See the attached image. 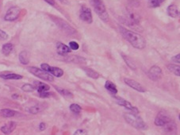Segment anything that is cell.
<instances>
[{"instance_id": "6da1fadb", "label": "cell", "mask_w": 180, "mask_h": 135, "mask_svg": "<svg viewBox=\"0 0 180 135\" xmlns=\"http://www.w3.org/2000/svg\"><path fill=\"white\" fill-rule=\"evenodd\" d=\"M121 34L126 40L131 44L134 48L138 50H143L146 46V41L142 36L137 33L126 30V29L120 27Z\"/></svg>"}, {"instance_id": "7a4b0ae2", "label": "cell", "mask_w": 180, "mask_h": 135, "mask_svg": "<svg viewBox=\"0 0 180 135\" xmlns=\"http://www.w3.org/2000/svg\"><path fill=\"white\" fill-rule=\"evenodd\" d=\"M124 118L130 126L135 127V128L140 129V130L147 128L146 123L144 122V120L140 116H138L137 114L133 113L132 111H129V112H125L124 114Z\"/></svg>"}, {"instance_id": "3957f363", "label": "cell", "mask_w": 180, "mask_h": 135, "mask_svg": "<svg viewBox=\"0 0 180 135\" xmlns=\"http://www.w3.org/2000/svg\"><path fill=\"white\" fill-rule=\"evenodd\" d=\"M90 2L95 9V11L98 16L105 22L109 21V14L107 13L103 1L102 0H90Z\"/></svg>"}, {"instance_id": "277c9868", "label": "cell", "mask_w": 180, "mask_h": 135, "mask_svg": "<svg viewBox=\"0 0 180 135\" xmlns=\"http://www.w3.org/2000/svg\"><path fill=\"white\" fill-rule=\"evenodd\" d=\"M28 70L30 72L32 73L33 75H34L39 79H41L48 82H53L54 80L53 76H52L50 73L44 71L41 69H39L37 67H30Z\"/></svg>"}, {"instance_id": "5b68a950", "label": "cell", "mask_w": 180, "mask_h": 135, "mask_svg": "<svg viewBox=\"0 0 180 135\" xmlns=\"http://www.w3.org/2000/svg\"><path fill=\"white\" fill-rule=\"evenodd\" d=\"M40 68L42 70L50 73L52 76H54L56 77H61L64 75V71L58 67H52L48 64H41Z\"/></svg>"}, {"instance_id": "8992f818", "label": "cell", "mask_w": 180, "mask_h": 135, "mask_svg": "<svg viewBox=\"0 0 180 135\" xmlns=\"http://www.w3.org/2000/svg\"><path fill=\"white\" fill-rule=\"evenodd\" d=\"M79 18L83 21H85V22H87L88 24L92 23L93 18H92L91 9L85 7V6H83L81 7L80 12H79Z\"/></svg>"}, {"instance_id": "52a82bcc", "label": "cell", "mask_w": 180, "mask_h": 135, "mask_svg": "<svg viewBox=\"0 0 180 135\" xmlns=\"http://www.w3.org/2000/svg\"><path fill=\"white\" fill-rule=\"evenodd\" d=\"M20 12H21V9L18 7H12L9 9L5 15L4 19L6 21H12L14 20L18 19L19 17Z\"/></svg>"}, {"instance_id": "ba28073f", "label": "cell", "mask_w": 180, "mask_h": 135, "mask_svg": "<svg viewBox=\"0 0 180 135\" xmlns=\"http://www.w3.org/2000/svg\"><path fill=\"white\" fill-rule=\"evenodd\" d=\"M171 118L164 112H159L155 118V125L157 127H164L171 122Z\"/></svg>"}, {"instance_id": "9c48e42d", "label": "cell", "mask_w": 180, "mask_h": 135, "mask_svg": "<svg viewBox=\"0 0 180 135\" xmlns=\"http://www.w3.org/2000/svg\"><path fill=\"white\" fill-rule=\"evenodd\" d=\"M162 75H163L162 70L157 65H154V66L152 67L148 72V77L150 78L152 80H153V81H158V80H159L161 79V77H162Z\"/></svg>"}, {"instance_id": "30bf717a", "label": "cell", "mask_w": 180, "mask_h": 135, "mask_svg": "<svg viewBox=\"0 0 180 135\" xmlns=\"http://www.w3.org/2000/svg\"><path fill=\"white\" fill-rule=\"evenodd\" d=\"M115 100H116V103L118 104V105L121 106V107H125V109L127 111H132L133 113H135V114H138V109L137 107H133L131 103H129V101L125 100V99H122L121 97H114Z\"/></svg>"}, {"instance_id": "8fae6325", "label": "cell", "mask_w": 180, "mask_h": 135, "mask_svg": "<svg viewBox=\"0 0 180 135\" xmlns=\"http://www.w3.org/2000/svg\"><path fill=\"white\" fill-rule=\"evenodd\" d=\"M124 81L126 84H127L129 87H130L131 88L134 89V90L137 91L139 92H146V89L140 84V83H138L134 79H129V78H125L124 79Z\"/></svg>"}, {"instance_id": "7c38bea8", "label": "cell", "mask_w": 180, "mask_h": 135, "mask_svg": "<svg viewBox=\"0 0 180 135\" xmlns=\"http://www.w3.org/2000/svg\"><path fill=\"white\" fill-rule=\"evenodd\" d=\"M16 127H17V123L15 122H13V121H11V122H9L7 124H5L4 126H2L0 130L2 131V133H3L4 134L9 135L14 130Z\"/></svg>"}, {"instance_id": "4fadbf2b", "label": "cell", "mask_w": 180, "mask_h": 135, "mask_svg": "<svg viewBox=\"0 0 180 135\" xmlns=\"http://www.w3.org/2000/svg\"><path fill=\"white\" fill-rule=\"evenodd\" d=\"M71 51L72 50L68 45H64L61 42H57L56 44V52L60 56H66L67 54L70 53Z\"/></svg>"}, {"instance_id": "5bb4252c", "label": "cell", "mask_w": 180, "mask_h": 135, "mask_svg": "<svg viewBox=\"0 0 180 135\" xmlns=\"http://www.w3.org/2000/svg\"><path fill=\"white\" fill-rule=\"evenodd\" d=\"M0 77L3 79L9 80V79H22V76L16 74V73L10 72H6L0 73Z\"/></svg>"}, {"instance_id": "9a60e30c", "label": "cell", "mask_w": 180, "mask_h": 135, "mask_svg": "<svg viewBox=\"0 0 180 135\" xmlns=\"http://www.w3.org/2000/svg\"><path fill=\"white\" fill-rule=\"evenodd\" d=\"M34 88L38 92V93L44 92H48V91L50 89V87H49L48 84L43 83V82L34 81Z\"/></svg>"}, {"instance_id": "2e32d148", "label": "cell", "mask_w": 180, "mask_h": 135, "mask_svg": "<svg viewBox=\"0 0 180 135\" xmlns=\"http://www.w3.org/2000/svg\"><path fill=\"white\" fill-rule=\"evenodd\" d=\"M167 14L169 15L170 17L174 18H178L179 16V11H178L177 6L175 4L170 5L169 7H167Z\"/></svg>"}, {"instance_id": "e0dca14e", "label": "cell", "mask_w": 180, "mask_h": 135, "mask_svg": "<svg viewBox=\"0 0 180 135\" xmlns=\"http://www.w3.org/2000/svg\"><path fill=\"white\" fill-rule=\"evenodd\" d=\"M19 61L21 64L26 65L30 63V54L27 51H21L19 53Z\"/></svg>"}, {"instance_id": "ac0fdd59", "label": "cell", "mask_w": 180, "mask_h": 135, "mask_svg": "<svg viewBox=\"0 0 180 135\" xmlns=\"http://www.w3.org/2000/svg\"><path fill=\"white\" fill-rule=\"evenodd\" d=\"M105 88L108 91L111 95H116L117 93V87L114 83H112L110 80H107L105 84Z\"/></svg>"}, {"instance_id": "d6986e66", "label": "cell", "mask_w": 180, "mask_h": 135, "mask_svg": "<svg viewBox=\"0 0 180 135\" xmlns=\"http://www.w3.org/2000/svg\"><path fill=\"white\" fill-rule=\"evenodd\" d=\"M16 114V112L11 109H2L0 111V115L3 118H11L14 117Z\"/></svg>"}, {"instance_id": "ffe728a7", "label": "cell", "mask_w": 180, "mask_h": 135, "mask_svg": "<svg viewBox=\"0 0 180 135\" xmlns=\"http://www.w3.org/2000/svg\"><path fill=\"white\" fill-rule=\"evenodd\" d=\"M83 70H84V72H86L87 76H89V77L92 78V79H96L99 77V74L96 71H95L94 69H90V68H84Z\"/></svg>"}, {"instance_id": "44dd1931", "label": "cell", "mask_w": 180, "mask_h": 135, "mask_svg": "<svg viewBox=\"0 0 180 135\" xmlns=\"http://www.w3.org/2000/svg\"><path fill=\"white\" fill-rule=\"evenodd\" d=\"M14 45L11 43H6L2 45V53L6 56H8L9 54H11V53L13 51Z\"/></svg>"}, {"instance_id": "7402d4cb", "label": "cell", "mask_w": 180, "mask_h": 135, "mask_svg": "<svg viewBox=\"0 0 180 135\" xmlns=\"http://www.w3.org/2000/svg\"><path fill=\"white\" fill-rule=\"evenodd\" d=\"M167 69L169 70L171 72H172L173 74H175L177 76H180V67L177 64H170L167 65Z\"/></svg>"}, {"instance_id": "603a6c76", "label": "cell", "mask_w": 180, "mask_h": 135, "mask_svg": "<svg viewBox=\"0 0 180 135\" xmlns=\"http://www.w3.org/2000/svg\"><path fill=\"white\" fill-rule=\"evenodd\" d=\"M121 56H122L123 60H125V64H127L128 66H129L130 69H133V70H136V69H137V66H136L135 63H134V61L132 60L131 58L129 57V56H128L127 55H124V54H122V55H121Z\"/></svg>"}, {"instance_id": "cb8c5ba5", "label": "cell", "mask_w": 180, "mask_h": 135, "mask_svg": "<svg viewBox=\"0 0 180 135\" xmlns=\"http://www.w3.org/2000/svg\"><path fill=\"white\" fill-rule=\"evenodd\" d=\"M165 0H148V4L150 8H156L159 7Z\"/></svg>"}, {"instance_id": "d4e9b609", "label": "cell", "mask_w": 180, "mask_h": 135, "mask_svg": "<svg viewBox=\"0 0 180 135\" xmlns=\"http://www.w3.org/2000/svg\"><path fill=\"white\" fill-rule=\"evenodd\" d=\"M55 88H56V90L61 95H63V96L69 97V98H70V97L72 98V94L69 92V91L66 90V89H63V88H58V87H55Z\"/></svg>"}, {"instance_id": "484cf974", "label": "cell", "mask_w": 180, "mask_h": 135, "mask_svg": "<svg viewBox=\"0 0 180 135\" xmlns=\"http://www.w3.org/2000/svg\"><path fill=\"white\" fill-rule=\"evenodd\" d=\"M70 111L75 114H79L82 111V107L80 106L77 104V103H72L70 105Z\"/></svg>"}, {"instance_id": "4316f807", "label": "cell", "mask_w": 180, "mask_h": 135, "mask_svg": "<svg viewBox=\"0 0 180 135\" xmlns=\"http://www.w3.org/2000/svg\"><path fill=\"white\" fill-rule=\"evenodd\" d=\"M34 89H35V88H34V86L30 84H24V85H22V87H21V90L23 91V92H32L34 91Z\"/></svg>"}, {"instance_id": "83f0119b", "label": "cell", "mask_w": 180, "mask_h": 135, "mask_svg": "<svg viewBox=\"0 0 180 135\" xmlns=\"http://www.w3.org/2000/svg\"><path fill=\"white\" fill-rule=\"evenodd\" d=\"M41 111H42V108L40 107V106L38 105L31 107L30 109H29V112L31 113V114H37V113H39V112Z\"/></svg>"}, {"instance_id": "f1b7e54d", "label": "cell", "mask_w": 180, "mask_h": 135, "mask_svg": "<svg viewBox=\"0 0 180 135\" xmlns=\"http://www.w3.org/2000/svg\"><path fill=\"white\" fill-rule=\"evenodd\" d=\"M68 47L70 48L71 50H78L79 48V44L76 41H72L69 42V46Z\"/></svg>"}, {"instance_id": "f546056e", "label": "cell", "mask_w": 180, "mask_h": 135, "mask_svg": "<svg viewBox=\"0 0 180 135\" xmlns=\"http://www.w3.org/2000/svg\"><path fill=\"white\" fill-rule=\"evenodd\" d=\"M74 135H88V133L83 129H78L74 133Z\"/></svg>"}, {"instance_id": "4dcf8cb0", "label": "cell", "mask_w": 180, "mask_h": 135, "mask_svg": "<svg viewBox=\"0 0 180 135\" xmlns=\"http://www.w3.org/2000/svg\"><path fill=\"white\" fill-rule=\"evenodd\" d=\"M7 38H8V34L6 32H4L3 30H0V40L5 41Z\"/></svg>"}, {"instance_id": "1f68e13d", "label": "cell", "mask_w": 180, "mask_h": 135, "mask_svg": "<svg viewBox=\"0 0 180 135\" xmlns=\"http://www.w3.org/2000/svg\"><path fill=\"white\" fill-rule=\"evenodd\" d=\"M172 60L173 62L177 63V64H179L180 63V54H177V55H175L174 56H172Z\"/></svg>"}, {"instance_id": "d6a6232c", "label": "cell", "mask_w": 180, "mask_h": 135, "mask_svg": "<svg viewBox=\"0 0 180 135\" xmlns=\"http://www.w3.org/2000/svg\"><path fill=\"white\" fill-rule=\"evenodd\" d=\"M52 93L48 92H40L39 93V95H40L41 98H48V97L51 96Z\"/></svg>"}, {"instance_id": "836d02e7", "label": "cell", "mask_w": 180, "mask_h": 135, "mask_svg": "<svg viewBox=\"0 0 180 135\" xmlns=\"http://www.w3.org/2000/svg\"><path fill=\"white\" fill-rule=\"evenodd\" d=\"M46 127L47 126L45 122H40V125H39V130H40V131H44L46 129Z\"/></svg>"}, {"instance_id": "e575fe53", "label": "cell", "mask_w": 180, "mask_h": 135, "mask_svg": "<svg viewBox=\"0 0 180 135\" xmlns=\"http://www.w3.org/2000/svg\"><path fill=\"white\" fill-rule=\"evenodd\" d=\"M45 2H48L49 4L52 5V6H54L55 5V1L54 0H45Z\"/></svg>"}, {"instance_id": "d590c367", "label": "cell", "mask_w": 180, "mask_h": 135, "mask_svg": "<svg viewBox=\"0 0 180 135\" xmlns=\"http://www.w3.org/2000/svg\"><path fill=\"white\" fill-rule=\"evenodd\" d=\"M59 2H62V3H64V4H68V2L67 0H59Z\"/></svg>"}]
</instances>
